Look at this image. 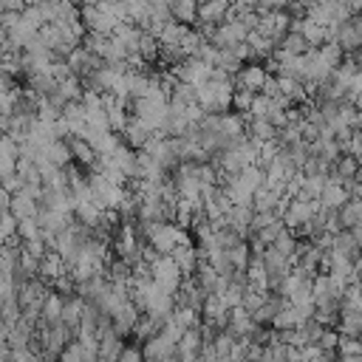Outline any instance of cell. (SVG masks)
Listing matches in <instances>:
<instances>
[{"instance_id":"b9f144b4","label":"cell","mask_w":362,"mask_h":362,"mask_svg":"<svg viewBox=\"0 0 362 362\" xmlns=\"http://www.w3.org/2000/svg\"><path fill=\"white\" fill-rule=\"evenodd\" d=\"M20 18H23L20 12H4V35H9L20 23Z\"/></svg>"},{"instance_id":"ba28073f","label":"cell","mask_w":362,"mask_h":362,"mask_svg":"<svg viewBox=\"0 0 362 362\" xmlns=\"http://www.w3.org/2000/svg\"><path fill=\"white\" fill-rule=\"evenodd\" d=\"M111 161H113V167H116L127 181L139 178V150H133V147L122 144V147L111 156Z\"/></svg>"},{"instance_id":"8992f818","label":"cell","mask_w":362,"mask_h":362,"mask_svg":"<svg viewBox=\"0 0 362 362\" xmlns=\"http://www.w3.org/2000/svg\"><path fill=\"white\" fill-rule=\"evenodd\" d=\"M266 80H269L266 65H261V63H249V65H244V68H241V74L235 77V85H238V88H249V91L261 94V91H263V85H266Z\"/></svg>"},{"instance_id":"ac0fdd59","label":"cell","mask_w":362,"mask_h":362,"mask_svg":"<svg viewBox=\"0 0 362 362\" xmlns=\"http://www.w3.org/2000/svg\"><path fill=\"white\" fill-rule=\"evenodd\" d=\"M331 252H339V255H345V258L356 261V258L362 255V244L354 238V232H351V230H342L339 235H334V249H331Z\"/></svg>"},{"instance_id":"d4e9b609","label":"cell","mask_w":362,"mask_h":362,"mask_svg":"<svg viewBox=\"0 0 362 362\" xmlns=\"http://www.w3.org/2000/svg\"><path fill=\"white\" fill-rule=\"evenodd\" d=\"M283 258H289L292 263H297V246H300V241H297V235L292 232V230H283L280 232V238L272 244Z\"/></svg>"},{"instance_id":"4316f807","label":"cell","mask_w":362,"mask_h":362,"mask_svg":"<svg viewBox=\"0 0 362 362\" xmlns=\"http://www.w3.org/2000/svg\"><path fill=\"white\" fill-rule=\"evenodd\" d=\"M311 294H314V303H317V306L339 303V300H334V294H331V280H328V275H317V277H314V283H311Z\"/></svg>"},{"instance_id":"44dd1931","label":"cell","mask_w":362,"mask_h":362,"mask_svg":"<svg viewBox=\"0 0 362 362\" xmlns=\"http://www.w3.org/2000/svg\"><path fill=\"white\" fill-rule=\"evenodd\" d=\"M63 311H65V297L63 294H57V292H51L49 294V300H46V306H43V323H49V325H57V323H63Z\"/></svg>"},{"instance_id":"d590c367","label":"cell","mask_w":362,"mask_h":362,"mask_svg":"<svg viewBox=\"0 0 362 362\" xmlns=\"http://www.w3.org/2000/svg\"><path fill=\"white\" fill-rule=\"evenodd\" d=\"M244 294H246V286H241V283H230V289L221 294L224 297V303L230 306V308H238V306H244Z\"/></svg>"},{"instance_id":"603a6c76","label":"cell","mask_w":362,"mask_h":362,"mask_svg":"<svg viewBox=\"0 0 362 362\" xmlns=\"http://www.w3.org/2000/svg\"><path fill=\"white\" fill-rule=\"evenodd\" d=\"M199 314L201 311H196V308H187V306H175V311H173V323L181 328V331H193V328H201V320H199Z\"/></svg>"},{"instance_id":"484cf974","label":"cell","mask_w":362,"mask_h":362,"mask_svg":"<svg viewBox=\"0 0 362 362\" xmlns=\"http://www.w3.org/2000/svg\"><path fill=\"white\" fill-rule=\"evenodd\" d=\"M216 68L227 71L230 77H238V74H241V68H244V63L235 57V51H232V49H218V54H216Z\"/></svg>"},{"instance_id":"8d00e7d4","label":"cell","mask_w":362,"mask_h":362,"mask_svg":"<svg viewBox=\"0 0 362 362\" xmlns=\"http://www.w3.org/2000/svg\"><path fill=\"white\" fill-rule=\"evenodd\" d=\"M60 362H85V351H82L80 339H74V342L65 345V351L60 354Z\"/></svg>"},{"instance_id":"60d3db41","label":"cell","mask_w":362,"mask_h":362,"mask_svg":"<svg viewBox=\"0 0 362 362\" xmlns=\"http://www.w3.org/2000/svg\"><path fill=\"white\" fill-rule=\"evenodd\" d=\"M0 6H4V12H26L29 6V0H0Z\"/></svg>"},{"instance_id":"5bb4252c","label":"cell","mask_w":362,"mask_h":362,"mask_svg":"<svg viewBox=\"0 0 362 362\" xmlns=\"http://www.w3.org/2000/svg\"><path fill=\"white\" fill-rule=\"evenodd\" d=\"M246 136L266 144V142H277L280 139V130L269 122V119H249V127H246Z\"/></svg>"},{"instance_id":"9a60e30c","label":"cell","mask_w":362,"mask_h":362,"mask_svg":"<svg viewBox=\"0 0 362 362\" xmlns=\"http://www.w3.org/2000/svg\"><path fill=\"white\" fill-rule=\"evenodd\" d=\"M85 306H88V300H82L80 294H74V297H65V311H63V323H65V325H68L71 331H80V323H82Z\"/></svg>"},{"instance_id":"74e56055","label":"cell","mask_w":362,"mask_h":362,"mask_svg":"<svg viewBox=\"0 0 362 362\" xmlns=\"http://www.w3.org/2000/svg\"><path fill=\"white\" fill-rule=\"evenodd\" d=\"M320 348H323V351H328V354H334V351L339 348V331L325 328V331H323V337H320Z\"/></svg>"},{"instance_id":"7bdbcfd3","label":"cell","mask_w":362,"mask_h":362,"mask_svg":"<svg viewBox=\"0 0 362 362\" xmlns=\"http://www.w3.org/2000/svg\"><path fill=\"white\" fill-rule=\"evenodd\" d=\"M119 362H144V351H139V348H125V354L119 356Z\"/></svg>"},{"instance_id":"f1b7e54d","label":"cell","mask_w":362,"mask_h":362,"mask_svg":"<svg viewBox=\"0 0 362 362\" xmlns=\"http://www.w3.org/2000/svg\"><path fill=\"white\" fill-rule=\"evenodd\" d=\"M317 54H320V60H323L328 68H334V71L345 63V51H342V46H339V43H325V46H320V49H317Z\"/></svg>"},{"instance_id":"ee69618b","label":"cell","mask_w":362,"mask_h":362,"mask_svg":"<svg viewBox=\"0 0 362 362\" xmlns=\"http://www.w3.org/2000/svg\"><path fill=\"white\" fill-rule=\"evenodd\" d=\"M235 9H249V12H258V0H232Z\"/></svg>"},{"instance_id":"f6af8a7d","label":"cell","mask_w":362,"mask_h":362,"mask_svg":"<svg viewBox=\"0 0 362 362\" xmlns=\"http://www.w3.org/2000/svg\"><path fill=\"white\" fill-rule=\"evenodd\" d=\"M354 130L362 133V111H356V119H354Z\"/></svg>"},{"instance_id":"4dcf8cb0","label":"cell","mask_w":362,"mask_h":362,"mask_svg":"<svg viewBox=\"0 0 362 362\" xmlns=\"http://www.w3.org/2000/svg\"><path fill=\"white\" fill-rule=\"evenodd\" d=\"M190 35V26H185V23H170L164 32H161V46H181V43H185V37Z\"/></svg>"},{"instance_id":"9c48e42d","label":"cell","mask_w":362,"mask_h":362,"mask_svg":"<svg viewBox=\"0 0 362 362\" xmlns=\"http://www.w3.org/2000/svg\"><path fill=\"white\" fill-rule=\"evenodd\" d=\"M199 6H201V0H170L173 20L196 29V23H199Z\"/></svg>"},{"instance_id":"4fadbf2b","label":"cell","mask_w":362,"mask_h":362,"mask_svg":"<svg viewBox=\"0 0 362 362\" xmlns=\"http://www.w3.org/2000/svg\"><path fill=\"white\" fill-rule=\"evenodd\" d=\"M328 187V175L325 173H314V175H303V190H300V199L303 201H320L323 193Z\"/></svg>"},{"instance_id":"ab89813d","label":"cell","mask_w":362,"mask_h":362,"mask_svg":"<svg viewBox=\"0 0 362 362\" xmlns=\"http://www.w3.org/2000/svg\"><path fill=\"white\" fill-rule=\"evenodd\" d=\"M289 4H292V0H258V12L261 15H266V12H283V9H289Z\"/></svg>"},{"instance_id":"83f0119b","label":"cell","mask_w":362,"mask_h":362,"mask_svg":"<svg viewBox=\"0 0 362 362\" xmlns=\"http://www.w3.org/2000/svg\"><path fill=\"white\" fill-rule=\"evenodd\" d=\"M277 49H280V51H289V54H294V57H303V54H308V51H311L308 40H306L303 35H297V32H289Z\"/></svg>"},{"instance_id":"bcb514c9","label":"cell","mask_w":362,"mask_h":362,"mask_svg":"<svg viewBox=\"0 0 362 362\" xmlns=\"http://www.w3.org/2000/svg\"><path fill=\"white\" fill-rule=\"evenodd\" d=\"M77 4H80V6H99L102 0H77Z\"/></svg>"},{"instance_id":"d6986e66","label":"cell","mask_w":362,"mask_h":362,"mask_svg":"<svg viewBox=\"0 0 362 362\" xmlns=\"http://www.w3.org/2000/svg\"><path fill=\"white\" fill-rule=\"evenodd\" d=\"M9 213H12L18 221H23V218H37V213H40V204H37L32 196H26V193H18V196L12 199V207H9Z\"/></svg>"},{"instance_id":"2e32d148","label":"cell","mask_w":362,"mask_h":362,"mask_svg":"<svg viewBox=\"0 0 362 362\" xmlns=\"http://www.w3.org/2000/svg\"><path fill=\"white\" fill-rule=\"evenodd\" d=\"M113 37L116 40H122L125 43V49L130 51V54H139V43H142V37H144V29H139L136 23H122L116 32H113Z\"/></svg>"},{"instance_id":"8fae6325","label":"cell","mask_w":362,"mask_h":362,"mask_svg":"<svg viewBox=\"0 0 362 362\" xmlns=\"http://www.w3.org/2000/svg\"><path fill=\"white\" fill-rule=\"evenodd\" d=\"M173 261L178 263V269H181V275H185V280H187V277H196V272H199V266H201L199 249H196L193 244L178 246V249L173 252Z\"/></svg>"},{"instance_id":"f546056e","label":"cell","mask_w":362,"mask_h":362,"mask_svg":"<svg viewBox=\"0 0 362 362\" xmlns=\"http://www.w3.org/2000/svg\"><path fill=\"white\" fill-rule=\"evenodd\" d=\"M334 173H337L342 181H354V178H359V175H362L359 158H354V156H342V158L334 164Z\"/></svg>"},{"instance_id":"d6a6232c","label":"cell","mask_w":362,"mask_h":362,"mask_svg":"<svg viewBox=\"0 0 362 362\" xmlns=\"http://www.w3.org/2000/svg\"><path fill=\"white\" fill-rule=\"evenodd\" d=\"M235 345H238V337L232 331H218L216 339H213V348H216L218 356H230L235 351Z\"/></svg>"},{"instance_id":"836d02e7","label":"cell","mask_w":362,"mask_h":362,"mask_svg":"<svg viewBox=\"0 0 362 362\" xmlns=\"http://www.w3.org/2000/svg\"><path fill=\"white\" fill-rule=\"evenodd\" d=\"M255 99H258V94H255V91H249V88H238V91H235V102H232V108H235L238 113H249V111H252V105H255Z\"/></svg>"},{"instance_id":"52a82bcc","label":"cell","mask_w":362,"mask_h":362,"mask_svg":"<svg viewBox=\"0 0 362 362\" xmlns=\"http://www.w3.org/2000/svg\"><path fill=\"white\" fill-rule=\"evenodd\" d=\"M227 331H232L238 339H246V337H255L258 334V323H255L252 311H246L244 306H238V308L230 311V328Z\"/></svg>"},{"instance_id":"5b68a950","label":"cell","mask_w":362,"mask_h":362,"mask_svg":"<svg viewBox=\"0 0 362 362\" xmlns=\"http://www.w3.org/2000/svg\"><path fill=\"white\" fill-rule=\"evenodd\" d=\"M345 51V57H354L362 49V15H354L348 23L339 26V40H337Z\"/></svg>"},{"instance_id":"6da1fadb","label":"cell","mask_w":362,"mask_h":362,"mask_svg":"<svg viewBox=\"0 0 362 362\" xmlns=\"http://www.w3.org/2000/svg\"><path fill=\"white\" fill-rule=\"evenodd\" d=\"M130 116L142 119L150 127V133H158L164 130V122L170 116V99H136L130 108Z\"/></svg>"},{"instance_id":"3957f363","label":"cell","mask_w":362,"mask_h":362,"mask_svg":"<svg viewBox=\"0 0 362 362\" xmlns=\"http://www.w3.org/2000/svg\"><path fill=\"white\" fill-rule=\"evenodd\" d=\"M323 210H328V213H339L348 201H351V193H348V187H345V181L337 175V173H331L328 175V187H325V193H323Z\"/></svg>"},{"instance_id":"f35d334b","label":"cell","mask_w":362,"mask_h":362,"mask_svg":"<svg viewBox=\"0 0 362 362\" xmlns=\"http://www.w3.org/2000/svg\"><path fill=\"white\" fill-rule=\"evenodd\" d=\"M342 156H354V158L362 156V133H359V130H356L348 142H342Z\"/></svg>"},{"instance_id":"7402d4cb","label":"cell","mask_w":362,"mask_h":362,"mask_svg":"<svg viewBox=\"0 0 362 362\" xmlns=\"http://www.w3.org/2000/svg\"><path fill=\"white\" fill-rule=\"evenodd\" d=\"M280 201H283L280 193H275V190H269V187H261V190L255 193L252 207H255V213H277Z\"/></svg>"},{"instance_id":"7a4b0ae2","label":"cell","mask_w":362,"mask_h":362,"mask_svg":"<svg viewBox=\"0 0 362 362\" xmlns=\"http://www.w3.org/2000/svg\"><path fill=\"white\" fill-rule=\"evenodd\" d=\"M230 12H232V0H201L196 26H221L230 20Z\"/></svg>"},{"instance_id":"277c9868","label":"cell","mask_w":362,"mask_h":362,"mask_svg":"<svg viewBox=\"0 0 362 362\" xmlns=\"http://www.w3.org/2000/svg\"><path fill=\"white\" fill-rule=\"evenodd\" d=\"M263 266H266V275H269L272 289H280V286H283V280H286V277H289V272H292V261H289V258H283L275 246H269V249L263 252Z\"/></svg>"},{"instance_id":"1f68e13d","label":"cell","mask_w":362,"mask_h":362,"mask_svg":"<svg viewBox=\"0 0 362 362\" xmlns=\"http://www.w3.org/2000/svg\"><path fill=\"white\" fill-rule=\"evenodd\" d=\"M252 49H255V54L258 57H275V51H277V43L275 40H269V37H263L261 32H249V40H246Z\"/></svg>"},{"instance_id":"7c38bea8","label":"cell","mask_w":362,"mask_h":362,"mask_svg":"<svg viewBox=\"0 0 362 362\" xmlns=\"http://www.w3.org/2000/svg\"><path fill=\"white\" fill-rule=\"evenodd\" d=\"M122 354H125L122 337H119L113 328L102 331V334H99V359H105V362H119Z\"/></svg>"},{"instance_id":"30bf717a","label":"cell","mask_w":362,"mask_h":362,"mask_svg":"<svg viewBox=\"0 0 362 362\" xmlns=\"http://www.w3.org/2000/svg\"><path fill=\"white\" fill-rule=\"evenodd\" d=\"M150 139H153L150 127H147L142 119L130 116V122H127V127H125V133H122V142H125L127 147H133V150H144V144H147Z\"/></svg>"},{"instance_id":"cb8c5ba5","label":"cell","mask_w":362,"mask_h":362,"mask_svg":"<svg viewBox=\"0 0 362 362\" xmlns=\"http://www.w3.org/2000/svg\"><path fill=\"white\" fill-rule=\"evenodd\" d=\"M207 294H216V289H218V283H221V275L207 263V261H201V266H199V272H196V277H193Z\"/></svg>"},{"instance_id":"e0dca14e","label":"cell","mask_w":362,"mask_h":362,"mask_svg":"<svg viewBox=\"0 0 362 362\" xmlns=\"http://www.w3.org/2000/svg\"><path fill=\"white\" fill-rule=\"evenodd\" d=\"M65 142H68V147H71V153H74V158H77L80 164H85V167H96L99 153L91 147V142L77 139V136H71V139H65Z\"/></svg>"},{"instance_id":"7dc6e473","label":"cell","mask_w":362,"mask_h":362,"mask_svg":"<svg viewBox=\"0 0 362 362\" xmlns=\"http://www.w3.org/2000/svg\"><path fill=\"white\" fill-rule=\"evenodd\" d=\"M199 362H207V359H204V356H201V359H199Z\"/></svg>"},{"instance_id":"e575fe53","label":"cell","mask_w":362,"mask_h":362,"mask_svg":"<svg viewBox=\"0 0 362 362\" xmlns=\"http://www.w3.org/2000/svg\"><path fill=\"white\" fill-rule=\"evenodd\" d=\"M339 356H362V337H345L339 334Z\"/></svg>"},{"instance_id":"ffe728a7","label":"cell","mask_w":362,"mask_h":362,"mask_svg":"<svg viewBox=\"0 0 362 362\" xmlns=\"http://www.w3.org/2000/svg\"><path fill=\"white\" fill-rule=\"evenodd\" d=\"M74 216H77V221H80V224H85V227H91V230H94V227L105 218V210H102V207H99V201L94 199V201H80Z\"/></svg>"}]
</instances>
